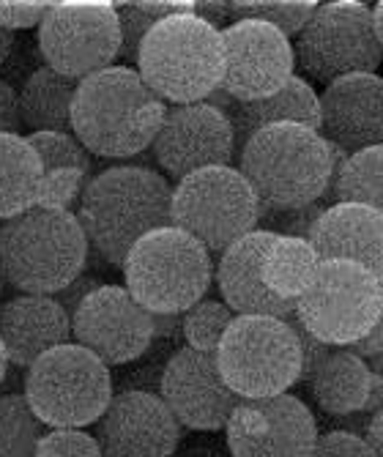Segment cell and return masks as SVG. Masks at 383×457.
<instances>
[{
  "instance_id": "14",
  "label": "cell",
  "mask_w": 383,
  "mask_h": 457,
  "mask_svg": "<svg viewBox=\"0 0 383 457\" xmlns=\"http://www.w3.org/2000/svg\"><path fill=\"white\" fill-rule=\"evenodd\" d=\"M154 340V315L123 285H99L71 312V343L107 367L140 359Z\"/></svg>"
},
{
  "instance_id": "45",
  "label": "cell",
  "mask_w": 383,
  "mask_h": 457,
  "mask_svg": "<svg viewBox=\"0 0 383 457\" xmlns=\"http://www.w3.org/2000/svg\"><path fill=\"white\" fill-rule=\"evenodd\" d=\"M383 408V378H378L372 372L370 378V392H367V403L362 408V413H367V417H375V413Z\"/></svg>"
},
{
  "instance_id": "46",
  "label": "cell",
  "mask_w": 383,
  "mask_h": 457,
  "mask_svg": "<svg viewBox=\"0 0 383 457\" xmlns=\"http://www.w3.org/2000/svg\"><path fill=\"white\" fill-rule=\"evenodd\" d=\"M181 326V315H154V337H170Z\"/></svg>"
},
{
  "instance_id": "40",
  "label": "cell",
  "mask_w": 383,
  "mask_h": 457,
  "mask_svg": "<svg viewBox=\"0 0 383 457\" xmlns=\"http://www.w3.org/2000/svg\"><path fill=\"white\" fill-rule=\"evenodd\" d=\"M22 118H20V94L0 79V135H20Z\"/></svg>"
},
{
  "instance_id": "39",
  "label": "cell",
  "mask_w": 383,
  "mask_h": 457,
  "mask_svg": "<svg viewBox=\"0 0 383 457\" xmlns=\"http://www.w3.org/2000/svg\"><path fill=\"white\" fill-rule=\"evenodd\" d=\"M287 323L293 326L296 337H299V348H302V381H310V378H312V372L321 367V361L331 353V348L323 345L321 340H315V337L310 335V331H304L299 323H296L293 315L287 318Z\"/></svg>"
},
{
  "instance_id": "18",
  "label": "cell",
  "mask_w": 383,
  "mask_h": 457,
  "mask_svg": "<svg viewBox=\"0 0 383 457\" xmlns=\"http://www.w3.org/2000/svg\"><path fill=\"white\" fill-rule=\"evenodd\" d=\"M102 457H173L181 425L156 392L123 389L94 425Z\"/></svg>"
},
{
  "instance_id": "35",
  "label": "cell",
  "mask_w": 383,
  "mask_h": 457,
  "mask_svg": "<svg viewBox=\"0 0 383 457\" xmlns=\"http://www.w3.org/2000/svg\"><path fill=\"white\" fill-rule=\"evenodd\" d=\"M88 173L82 170H53L45 173L38 187V200L36 205H45V209H58V212H71V205L79 203V195L88 184L85 179Z\"/></svg>"
},
{
  "instance_id": "13",
  "label": "cell",
  "mask_w": 383,
  "mask_h": 457,
  "mask_svg": "<svg viewBox=\"0 0 383 457\" xmlns=\"http://www.w3.org/2000/svg\"><path fill=\"white\" fill-rule=\"evenodd\" d=\"M318 436L312 411L290 392L238 400L225 425L233 457H310Z\"/></svg>"
},
{
  "instance_id": "37",
  "label": "cell",
  "mask_w": 383,
  "mask_h": 457,
  "mask_svg": "<svg viewBox=\"0 0 383 457\" xmlns=\"http://www.w3.org/2000/svg\"><path fill=\"white\" fill-rule=\"evenodd\" d=\"M310 457H372V449L356 433L329 430V433L318 436Z\"/></svg>"
},
{
  "instance_id": "10",
  "label": "cell",
  "mask_w": 383,
  "mask_h": 457,
  "mask_svg": "<svg viewBox=\"0 0 383 457\" xmlns=\"http://www.w3.org/2000/svg\"><path fill=\"white\" fill-rule=\"evenodd\" d=\"M173 228L197 238L211 255H222L230 244L258 230L261 203L238 168H205L173 187L170 205Z\"/></svg>"
},
{
  "instance_id": "43",
  "label": "cell",
  "mask_w": 383,
  "mask_h": 457,
  "mask_svg": "<svg viewBox=\"0 0 383 457\" xmlns=\"http://www.w3.org/2000/svg\"><path fill=\"white\" fill-rule=\"evenodd\" d=\"M351 351H354L356 356H362V359H370V356H375L378 351H383V307H380V315H378L372 331H370V335H367L364 340H359Z\"/></svg>"
},
{
  "instance_id": "27",
  "label": "cell",
  "mask_w": 383,
  "mask_h": 457,
  "mask_svg": "<svg viewBox=\"0 0 383 457\" xmlns=\"http://www.w3.org/2000/svg\"><path fill=\"white\" fill-rule=\"evenodd\" d=\"M45 179L41 162L22 135H0V222H6L38 200Z\"/></svg>"
},
{
  "instance_id": "48",
  "label": "cell",
  "mask_w": 383,
  "mask_h": 457,
  "mask_svg": "<svg viewBox=\"0 0 383 457\" xmlns=\"http://www.w3.org/2000/svg\"><path fill=\"white\" fill-rule=\"evenodd\" d=\"M372 22H375V36H378L380 47H383V0L372 9Z\"/></svg>"
},
{
  "instance_id": "4",
  "label": "cell",
  "mask_w": 383,
  "mask_h": 457,
  "mask_svg": "<svg viewBox=\"0 0 383 457\" xmlns=\"http://www.w3.org/2000/svg\"><path fill=\"white\" fill-rule=\"evenodd\" d=\"M88 253L74 212L33 205L0 225V277L22 294H61L82 274Z\"/></svg>"
},
{
  "instance_id": "36",
  "label": "cell",
  "mask_w": 383,
  "mask_h": 457,
  "mask_svg": "<svg viewBox=\"0 0 383 457\" xmlns=\"http://www.w3.org/2000/svg\"><path fill=\"white\" fill-rule=\"evenodd\" d=\"M326 205L323 203H312L304 205V209H290V212H269L261 209V230L277 233V236H296V238H310L318 217L323 214Z\"/></svg>"
},
{
  "instance_id": "34",
  "label": "cell",
  "mask_w": 383,
  "mask_h": 457,
  "mask_svg": "<svg viewBox=\"0 0 383 457\" xmlns=\"http://www.w3.org/2000/svg\"><path fill=\"white\" fill-rule=\"evenodd\" d=\"M36 457H102V452L94 433L77 428H61V430L41 433L36 444Z\"/></svg>"
},
{
  "instance_id": "50",
  "label": "cell",
  "mask_w": 383,
  "mask_h": 457,
  "mask_svg": "<svg viewBox=\"0 0 383 457\" xmlns=\"http://www.w3.org/2000/svg\"><path fill=\"white\" fill-rule=\"evenodd\" d=\"M9 356H6V348H4V343H0V386H4V381H6V372H9Z\"/></svg>"
},
{
  "instance_id": "23",
  "label": "cell",
  "mask_w": 383,
  "mask_h": 457,
  "mask_svg": "<svg viewBox=\"0 0 383 457\" xmlns=\"http://www.w3.org/2000/svg\"><path fill=\"white\" fill-rule=\"evenodd\" d=\"M205 102L228 115L236 137V156L254 132L271 127V123H302L310 129L321 127V99L315 88L299 74H293L277 94L258 102H233L222 91H214Z\"/></svg>"
},
{
  "instance_id": "25",
  "label": "cell",
  "mask_w": 383,
  "mask_h": 457,
  "mask_svg": "<svg viewBox=\"0 0 383 457\" xmlns=\"http://www.w3.org/2000/svg\"><path fill=\"white\" fill-rule=\"evenodd\" d=\"M79 82L38 66L20 91V118L30 132H71V102Z\"/></svg>"
},
{
  "instance_id": "22",
  "label": "cell",
  "mask_w": 383,
  "mask_h": 457,
  "mask_svg": "<svg viewBox=\"0 0 383 457\" xmlns=\"http://www.w3.org/2000/svg\"><path fill=\"white\" fill-rule=\"evenodd\" d=\"M277 233L269 230H252L236 244H230L220 255V263L214 269L222 302L236 315H269L287 320L293 315V304L279 302L271 296L263 279H261V261L266 255L269 244Z\"/></svg>"
},
{
  "instance_id": "29",
  "label": "cell",
  "mask_w": 383,
  "mask_h": 457,
  "mask_svg": "<svg viewBox=\"0 0 383 457\" xmlns=\"http://www.w3.org/2000/svg\"><path fill=\"white\" fill-rule=\"evenodd\" d=\"M195 4L192 0H164V4H151V0H140V4H115L118 25H121V55L126 61H137V50L143 45L146 33L167 17L176 14H192Z\"/></svg>"
},
{
  "instance_id": "47",
  "label": "cell",
  "mask_w": 383,
  "mask_h": 457,
  "mask_svg": "<svg viewBox=\"0 0 383 457\" xmlns=\"http://www.w3.org/2000/svg\"><path fill=\"white\" fill-rule=\"evenodd\" d=\"M12 47H14V33L0 25V66H4L6 58L12 55Z\"/></svg>"
},
{
  "instance_id": "31",
  "label": "cell",
  "mask_w": 383,
  "mask_h": 457,
  "mask_svg": "<svg viewBox=\"0 0 383 457\" xmlns=\"http://www.w3.org/2000/svg\"><path fill=\"white\" fill-rule=\"evenodd\" d=\"M315 0H233L230 20H261L282 30L287 38L299 36L315 14Z\"/></svg>"
},
{
  "instance_id": "8",
  "label": "cell",
  "mask_w": 383,
  "mask_h": 457,
  "mask_svg": "<svg viewBox=\"0 0 383 457\" xmlns=\"http://www.w3.org/2000/svg\"><path fill=\"white\" fill-rule=\"evenodd\" d=\"M220 376L241 400L290 392L302 381V348L287 320L236 315L217 348Z\"/></svg>"
},
{
  "instance_id": "38",
  "label": "cell",
  "mask_w": 383,
  "mask_h": 457,
  "mask_svg": "<svg viewBox=\"0 0 383 457\" xmlns=\"http://www.w3.org/2000/svg\"><path fill=\"white\" fill-rule=\"evenodd\" d=\"M50 4H14V0H0V25L6 30H30L45 20Z\"/></svg>"
},
{
  "instance_id": "7",
  "label": "cell",
  "mask_w": 383,
  "mask_h": 457,
  "mask_svg": "<svg viewBox=\"0 0 383 457\" xmlns=\"http://www.w3.org/2000/svg\"><path fill=\"white\" fill-rule=\"evenodd\" d=\"M22 395L47 430L96 425L112 400L110 367L77 343L41 353L22 378Z\"/></svg>"
},
{
  "instance_id": "16",
  "label": "cell",
  "mask_w": 383,
  "mask_h": 457,
  "mask_svg": "<svg viewBox=\"0 0 383 457\" xmlns=\"http://www.w3.org/2000/svg\"><path fill=\"white\" fill-rule=\"evenodd\" d=\"M225 74L220 91L233 102H258L277 94L296 74L290 38L269 22L236 20L222 28Z\"/></svg>"
},
{
  "instance_id": "30",
  "label": "cell",
  "mask_w": 383,
  "mask_h": 457,
  "mask_svg": "<svg viewBox=\"0 0 383 457\" xmlns=\"http://www.w3.org/2000/svg\"><path fill=\"white\" fill-rule=\"evenodd\" d=\"M45 430L22 392L0 395V457H36Z\"/></svg>"
},
{
  "instance_id": "5",
  "label": "cell",
  "mask_w": 383,
  "mask_h": 457,
  "mask_svg": "<svg viewBox=\"0 0 383 457\" xmlns=\"http://www.w3.org/2000/svg\"><path fill=\"white\" fill-rule=\"evenodd\" d=\"M137 74L164 104L205 102L222 86V30L192 14L159 20L137 50Z\"/></svg>"
},
{
  "instance_id": "19",
  "label": "cell",
  "mask_w": 383,
  "mask_h": 457,
  "mask_svg": "<svg viewBox=\"0 0 383 457\" xmlns=\"http://www.w3.org/2000/svg\"><path fill=\"white\" fill-rule=\"evenodd\" d=\"M321 99V137L348 154L383 145V77L375 71L329 82Z\"/></svg>"
},
{
  "instance_id": "15",
  "label": "cell",
  "mask_w": 383,
  "mask_h": 457,
  "mask_svg": "<svg viewBox=\"0 0 383 457\" xmlns=\"http://www.w3.org/2000/svg\"><path fill=\"white\" fill-rule=\"evenodd\" d=\"M159 168L181 181L205 168H228L236 159V137L228 115L208 104H170L151 143Z\"/></svg>"
},
{
  "instance_id": "1",
  "label": "cell",
  "mask_w": 383,
  "mask_h": 457,
  "mask_svg": "<svg viewBox=\"0 0 383 457\" xmlns=\"http://www.w3.org/2000/svg\"><path fill=\"white\" fill-rule=\"evenodd\" d=\"M170 205L173 187L162 173L140 164H115L88 179L74 217L94 253L121 269L146 233L173 225Z\"/></svg>"
},
{
  "instance_id": "41",
  "label": "cell",
  "mask_w": 383,
  "mask_h": 457,
  "mask_svg": "<svg viewBox=\"0 0 383 457\" xmlns=\"http://www.w3.org/2000/svg\"><path fill=\"white\" fill-rule=\"evenodd\" d=\"M99 285H104V282H99L96 277H85V274H79L77 279H71V282L61 290V294H55L53 299L71 315V312L79 307V302H82L85 296H88V294H94V290H96Z\"/></svg>"
},
{
  "instance_id": "21",
  "label": "cell",
  "mask_w": 383,
  "mask_h": 457,
  "mask_svg": "<svg viewBox=\"0 0 383 457\" xmlns=\"http://www.w3.org/2000/svg\"><path fill=\"white\" fill-rule=\"evenodd\" d=\"M0 343L9 364L28 370L41 353L71 343V315L53 296L20 294L0 307Z\"/></svg>"
},
{
  "instance_id": "32",
  "label": "cell",
  "mask_w": 383,
  "mask_h": 457,
  "mask_svg": "<svg viewBox=\"0 0 383 457\" xmlns=\"http://www.w3.org/2000/svg\"><path fill=\"white\" fill-rule=\"evenodd\" d=\"M233 318L236 312L225 302H217V299L197 302L181 315V335L187 340V348H195L203 353H217Z\"/></svg>"
},
{
  "instance_id": "42",
  "label": "cell",
  "mask_w": 383,
  "mask_h": 457,
  "mask_svg": "<svg viewBox=\"0 0 383 457\" xmlns=\"http://www.w3.org/2000/svg\"><path fill=\"white\" fill-rule=\"evenodd\" d=\"M195 14L200 20H205L214 28H225V22L230 20V4H222V0H203V4H195Z\"/></svg>"
},
{
  "instance_id": "9",
  "label": "cell",
  "mask_w": 383,
  "mask_h": 457,
  "mask_svg": "<svg viewBox=\"0 0 383 457\" xmlns=\"http://www.w3.org/2000/svg\"><path fill=\"white\" fill-rule=\"evenodd\" d=\"M383 307V279L351 261H321L312 282L293 304V318L329 348L364 340Z\"/></svg>"
},
{
  "instance_id": "44",
  "label": "cell",
  "mask_w": 383,
  "mask_h": 457,
  "mask_svg": "<svg viewBox=\"0 0 383 457\" xmlns=\"http://www.w3.org/2000/svg\"><path fill=\"white\" fill-rule=\"evenodd\" d=\"M364 441L372 449V457H383V408L370 420V428L364 433Z\"/></svg>"
},
{
  "instance_id": "2",
  "label": "cell",
  "mask_w": 383,
  "mask_h": 457,
  "mask_svg": "<svg viewBox=\"0 0 383 457\" xmlns=\"http://www.w3.org/2000/svg\"><path fill=\"white\" fill-rule=\"evenodd\" d=\"M167 104L137 69L110 66L79 79L71 102V135L102 159H129L151 148Z\"/></svg>"
},
{
  "instance_id": "3",
  "label": "cell",
  "mask_w": 383,
  "mask_h": 457,
  "mask_svg": "<svg viewBox=\"0 0 383 457\" xmlns=\"http://www.w3.org/2000/svg\"><path fill=\"white\" fill-rule=\"evenodd\" d=\"M238 173L252 187L261 209L290 212L323 203L331 181L329 143L302 123H271L238 151Z\"/></svg>"
},
{
  "instance_id": "12",
  "label": "cell",
  "mask_w": 383,
  "mask_h": 457,
  "mask_svg": "<svg viewBox=\"0 0 383 457\" xmlns=\"http://www.w3.org/2000/svg\"><path fill=\"white\" fill-rule=\"evenodd\" d=\"M38 53L45 66L77 82L110 69L121 55L115 4H50L38 25Z\"/></svg>"
},
{
  "instance_id": "26",
  "label": "cell",
  "mask_w": 383,
  "mask_h": 457,
  "mask_svg": "<svg viewBox=\"0 0 383 457\" xmlns=\"http://www.w3.org/2000/svg\"><path fill=\"white\" fill-rule=\"evenodd\" d=\"M321 258L310 238L274 236L261 261V279L271 296H277L285 304H296L312 282Z\"/></svg>"
},
{
  "instance_id": "28",
  "label": "cell",
  "mask_w": 383,
  "mask_h": 457,
  "mask_svg": "<svg viewBox=\"0 0 383 457\" xmlns=\"http://www.w3.org/2000/svg\"><path fill=\"white\" fill-rule=\"evenodd\" d=\"M334 203H362L383 214V145L348 156L334 187Z\"/></svg>"
},
{
  "instance_id": "17",
  "label": "cell",
  "mask_w": 383,
  "mask_h": 457,
  "mask_svg": "<svg viewBox=\"0 0 383 457\" xmlns=\"http://www.w3.org/2000/svg\"><path fill=\"white\" fill-rule=\"evenodd\" d=\"M159 397L176 422L195 433L225 430L236 403L241 400L222 381L217 356L187 345L167 359L159 378Z\"/></svg>"
},
{
  "instance_id": "33",
  "label": "cell",
  "mask_w": 383,
  "mask_h": 457,
  "mask_svg": "<svg viewBox=\"0 0 383 457\" xmlns=\"http://www.w3.org/2000/svg\"><path fill=\"white\" fill-rule=\"evenodd\" d=\"M25 140L36 151L45 173H53V170L88 173V168H91L88 151L77 143V137L71 132H30Z\"/></svg>"
},
{
  "instance_id": "6",
  "label": "cell",
  "mask_w": 383,
  "mask_h": 457,
  "mask_svg": "<svg viewBox=\"0 0 383 457\" xmlns=\"http://www.w3.org/2000/svg\"><path fill=\"white\" fill-rule=\"evenodd\" d=\"M121 269L123 287L151 315H184L205 299L214 282L211 253L173 225L146 233L129 249Z\"/></svg>"
},
{
  "instance_id": "51",
  "label": "cell",
  "mask_w": 383,
  "mask_h": 457,
  "mask_svg": "<svg viewBox=\"0 0 383 457\" xmlns=\"http://www.w3.org/2000/svg\"><path fill=\"white\" fill-rule=\"evenodd\" d=\"M0 287H4V277H0Z\"/></svg>"
},
{
  "instance_id": "24",
  "label": "cell",
  "mask_w": 383,
  "mask_h": 457,
  "mask_svg": "<svg viewBox=\"0 0 383 457\" xmlns=\"http://www.w3.org/2000/svg\"><path fill=\"white\" fill-rule=\"evenodd\" d=\"M372 370L351 348H331V353L312 372L310 392L315 403L334 420L354 417L367 403Z\"/></svg>"
},
{
  "instance_id": "49",
  "label": "cell",
  "mask_w": 383,
  "mask_h": 457,
  "mask_svg": "<svg viewBox=\"0 0 383 457\" xmlns=\"http://www.w3.org/2000/svg\"><path fill=\"white\" fill-rule=\"evenodd\" d=\"M367 364H370V370L375 372L378 378H383V351H378L375 356H370V359H364Z\"/></svg>"
},
{
  "instance_id": "20",
  "label": "cell",
  "mask_w": 383,
  "mask_h": 457,
  "mask_svg": "<svg viewBox=\"0 0 383 457\" xmlns=\"http://www.w3.org/2000/svg\"><path fill=\"white\" fill-rule=\"evenodd\" d=\"M310 244L321 261H351L383 279V214L370 205H326L310 233Z\"/></svg>"
},
{
  "instance_id": "11",
  "label": "cell",
  "mask_w": 383,
  "mask_h": 457,
  "mask_svg": "<svg viewBox=\"0 0 383 457\" xmlns=\"http://www.w3.org/2000/svg\"><path fill=\"white\" fill-rule=\"evenodd\" d=\"M293 53L299 69L323 86L348 74L375 71L383 61V47L375 36L372 9L359 0L318 4L296 36Z\"/></svg>"
}]
</instances>
